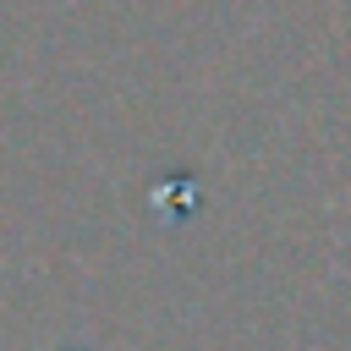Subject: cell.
<instances>
[{
	"instance_id": "1",
	"label": "cell",
	"mask_w": 351,
	"mask_h": 351,
	"mask_svg": "<svg viewBox=\"0 0 351 351\" xmlns=\"http://www.w3.org/2000/svg\"><path fill=\"white\" fill-rule=\"evenodd\" d=\"M66 351H88V346H66Z\"/></svg>"
}]
</instances>
